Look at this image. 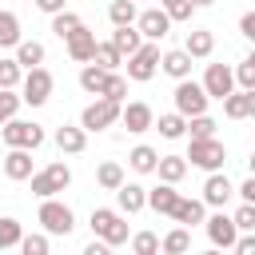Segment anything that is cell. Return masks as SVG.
<instances>
[{
	"instance_id": "6da1fadb",
	"label": "cell",
	"mask_w": 255,
	"mask_h": 255,
	"mask_svg": "<svg viewBox=\"0 0 255 255\" xmlns=\"http://www.w3.org/2000/svg\"><path fill=\"white\" fill-rule=\"evenodd\" d=\"M88 223H92V231H96L108 247L128 243V219H124V211H120V207H96Z\"/></svg>"
},
{
	"instance_id": "7a4b0ae2",
	"label": "cell",
	"mask_w": 255,
	"mask_h": 255,
	"mask_svg": "<svg viewBox=\"0 0 255 255\" xmlns=\"http://www.w3.org/2000/svg\"><path fill=\"white\" fill-rule=\"evenodd\" d=\"M155 72H159V40H143V44L128 56V80L147 84Z\"/></svg>"
},
{
	"instance_id": "3957f363",
	"label": "cell",
	"mask_w": 255,
	"mask_h": 255,
	"mask_svg": "<svg viewBox=\"0 0 255 255\" xmlns=\"http://www.w3.org/2000/svg\"><path fill=\"white\" fill-rule=\"evenodd\" d=\"M171 100H175V112H183V116L191 120V116H203V112H207V100H211V96H207L203 84H195V80L187 76V80H175Z\"/></svg>"
},
{
	"instance_id": "277c9868",
	"label": "cell",
	"mask_w": 255,
	"mask_h": 255,
	"mask_svg": "<svg viewBox=\"0 0 255 255\" xmlns=\"http://www.w3.org/2000/svg\"><path fill=\"white\" fill-rule=\"evenodd\" d=\"M120 116H124V104L100 96L96 104H88V108L80 112V128H88V131H104V128H112V124H120Z\"/></svg>"
},
{
	"instance_id": "5b68a950",
	"label": "cell",
	"mask_w": 255,
	"mask_h": 255,
	"mask_svg": "<svg viewBox=\"0 0 255 255\" xmlns=\"http://www.w3.org/2000/svg\"><path fill=\"white\" fill-rule=\"evenodd\" d=\"M187 159H191V167L219 171V167L227 163V147H223L215 135H203V139H191V147H187Z\"/></svg>"
},
{
	"instance_id": "8992f818",
	"label": "cell",
	"mask_w": 255,
	"mask_h": 255,
	"mask_svg": "<svg viewBox=\"0 0 255 255\" xmlns=\"http://www.w3.org/2000/svg\"><path fill=\"white\" fill-rule=\"evenodd\" d=\"M36 219L44 223V231H48V235H72V227H76L72 207H68V203H60L56 195H48V199L40 203V215H36Z\"/></svg>"
},
{
	"instance_id": "52a82bcc",
	"label": "cell",
	"mask_w": 255,
	"mask_h": 255,
	"mask_svg": "<svg viewBox=\"0 0 255 255\" xmlns=\"http://www.w3.org/2000/svg\"><path fill=\"white\" fill-rule=\"evenodd\" d=\"M0 139H4L8 147H32V151H36V147L44 143V128L32 124V120H16V116H12V120L0 128Z\"/></svg>"
},
{
	"instance_id": "ba28073f",
	"label": "cell",
	"mask_w": 255,
	"mask_h": 255,
	"mask_svg": "<svg viewBox=\"0 0 255 255\" xmlns=\"http://www.w3.org/2000/svg\"><path fill=\"white\" fill-rule=\"evenodd\" d=\"M20 96H24V104H32V108L48 104V96H52V72H48L44 64H40V68H28L24 80H20Z\"/></svg>"
},
{
	"instance_id": "9c48e42d",
	"label": "cell",
	"mask_w": 255,
	"mask_h": 255,
	"mask_svg": "<svg viewBox=\"0 0 255 255\" xmlns=\"http://www.w3.org/2000/svg\"><path fill=\"white\" fill-rule=\"evenodd\" d=\"M68 183H72V167H68V163H48L44 171H36V175H32V195L48 199V195L64 191Z\"/></svg>"
},
{
	"instance_id": "30bf717a",
	"label": "cell",
	"mask_w": 255,
	"mask_h": 255,
	"mask_svg": "<svg viewBox=\"0 0 255 255\" xmlns=\"http://www.w3.org/2000/svg\"><path fill=\"white\" fill-rule=\"evenodd\" d=\"M203 227H207L211 247L235 251V239H239V223H235V215H223V207H219L215 215H207V219H203Z\"/></svg>"
},
{
	"instance_id": "8fae6325",
	"label": "cell",
	"mask_w": 255,
	"mask_h": 255,
	"mask_svg": "<svg viewBox=\"0 0 255 255\" xmlns=\"http://www.w3.org/2000/svg\"><path fill=\"white\" fill-rule=\"evenodd\" d=\"M203 88H207L211 100L223 104V100L235 92V68H227V64H207V72H203Z\"/></svg>"
},
{
	"instance_id": "7c38bea8",
	"label": "cell",
	"mask_w": 255,
	"mask_h": 255,
	"mask_svg": "<svg viewBox=\"0 0 255 255\" xmlns=\"http://www.w3.org/2000/svg\"><path fill=\"white\" fill-rule=\"evenodd\" d=\"M135 28L143 32V40H163L171 32V16H167V8H143Z\"/></svg>"
},
{
	"instance_id": "4fadbf2b",
	"label": "cell",
	"mask_w": 255,
	"mask_h": 255,
	"mask_svg": "<svg viewBox=\"0 0 255 255\" xmlns=\"http://www.w3.org/2000/svg\"><path fill=\"white\" fill-rule=\"evenodd\" d=\"M64 44H68V56H72L76 64H92V60H96V32H92L88 24H80Z\"/></svg>"
},
{
	"instance_id": "5bb4252c",
	"label": "cell",
	"mask_w": 255,
	"mask_h": 255,
	"mask_svg": "<svg viewBox=\"0 0 255 255\" xmlns=\"http://www.w3.org/2000/svg\"><path fill=\"white\" fill-rule=\"evenodd\" d=\"M120 124L128 128V131H147V128H155V112H151V104H143V100H131V104H124V116H120Z\"/></svg>"
},
{
	"instance_id": "9a60e30c",
	"label": "cell",
	"mask_w": 255,
	"mask_h": 255,
	"mask_svg": "<svg viewBox=\"0 0 255 255\" xmlns=\"http://www.w3.org/2000/svg\"><path fill=\"white\" fill-rule=\"evenodd\" d=\"M235 195V187H231V179L223 175V171H207V183H203V203L207 207H227V199Z\"/></svg>"
},
{
	"instance_id": "2e32d148",
	"label": "cell",
	"mask_w": 255,
	"mask_h": 255,
	"mask_svg": "<svg viewBox=\"0 0 255 255\" xmlns=\"http://www.w3.org/2000/svg\"><path fill=\"white\" fill-rule=\"evenodd\" d=\"M223 116L227 120H255V88H239L223 100Z\"/></svg>"
},
{
	"instance_id": "e0dca14e",
	"label": "cell",
	"mask_w": 255,
	"mask_h": 255,
	"mask_svg": "<svg viewBox=\"0 0 255 255\" xmlns=\"http://www.w3.org/2000/svg\"><path fill=\"white\" fill-rule=\"evenodd\" d=\"M4 175L8 179H32L36 171H32V147H8V155H4Z\"/></svg>"
},
{
	"instance_id": "ac0fdd59",
	"label": "cell",
	"mask_w": 255,
	"mask_h": 255,
	"mask_svg": "<svg viewBox=\"0 0 255 255\" xmlns=\"http://www.w3.org/2000/svg\"><path fill=\"white\" fill-rule=\"evenodd\" d=\"M116 207L124 211V215H135V211H143L147 207V187H139V183H120L116 187Z\"/></svg>"
},
{
	"instance_id": "d6986e66",
	"label": "cell",
	"mask_w": 255,
	"mask_h": 255,
	"mask_svg": "<svg viewBox=\"0 0 255 255\" xmlns=\"http://www.w3.org/2000/svg\"><path fill=\"white\" fill-rule=\"evenodd\" d=\"M175 203H179V191H175V183H167V179H159V187L147 191V207H151L155 215H175Z\"/></svg>"
},
{
	"instance_id": "ffe728a7",
	"label": "cell",
	"mask_w": 255,
	"mask_h": 255,
	"mask_svg": "<svg viewBox=\"0 0 255 255\" xmlns=\"http://www.w3.org/2000/svg\"><path fill=\"white\" fill-rule=\"evenodd\" d=\"M159 68H163L171 80H187V76H191V52H187V48H171V52L159 56Z\"/></svg>"
},
{
	"instance_id": "44dd1931",
	"label": "cell",
	"mask_w": 255,
	"mask_h": 255,
	"mask_svg": "<svg viewBox=\"0 0 255 255\" xmlns=\"http://www.w3.org/2000/svg\"><path fill=\"white\" fill-rule=\"evenodd\" d=\"M175 223H183V227H195V223H203L207 219V203L203 199H187V195H179V203H175V215H171Z\"/></svg>"
},
{
	"instance_id": "7402d4cb",
	"label": "cell",
	"mask_w": 255,
	"mask_h": 255,
	"mask_svg": "<svg viewBox=\"0 0 255 255\" xmlns=\"http://www.w3.org/2000/svg\"><path fill=\"white\" fill-rule=\"evenodd\" d=\"M56 147L60 151H68V155H80L84 147H88V128H56Z\"/></svg>"
},
{
	"instance_id": "603a6c76",
	"label": "cell",
	"mask_w": 255,
	"mask_h": 255,
	"mask_svg": "<svg viewBox=\"0 0 255 255\" xmlns=\"http://www.w3.org/2000/svg\"><path fill=\"white\" fill-rule=\"evenodd\" d=\"M183 48L191 52V60H207V56L215 52V36H211L207 28H191L187 40H183Z\"/></svg>"
},
{
	"instance_id": "cb8c5ba5",
	"label": "cell",
	"mask_w": 255,
	"mask_h": 255,
	"mask_svg": "<svg viewBox=\"0 0 255 255\" xmlns=\"http://www.w3.org/2000/svg\"><path fill=\"white\" fill-rule=\"evenodd\" d=\"M128 163H131V171L151 175V171L159 167V151H155V147H147V143H139V147H131V151H128Z\"/></svg>"
},
{
	"instance_id": "d4e9b609",
	"label": "cell",
	"mask_w": 255,
	"mask_h": 255,
	"mask_svg": "<svg viewBox=\"0 0 255 255\" xmlns=\"http://www.w3.org/2000/svg\"><path fill=\"white\" fill-rule=\"evenodd\" d=\"M104 84H108V68H100L96 60L80 68V88H84V92H92V96H100V92H104Z\"/></svg>"
},
{
	"instance_id": "484cf974",
	"label": "cell",
	"mask_w": 255,
	"mask_h": 255,
	"mask_svg": "<svg viewBox=\"0 0 255 255\" xmlns=\"http://www.w3.org/2000/svg\"><path fill=\"white\" fill-rule=\"evenodd\" d=\"M155 175H159V179H167V183H179V179L187 175V155H159Z\"/></svg>"
},
{
	"instance_id": "4316f807",
	"label": "cell",
	"mask_w": 255,
	"mask_h": 255,
	"mask_svg": "<svg viewBox=\"0 0 255 255\" xmlns=\"http://www.w3.org/2000/svg\"><path fill=\"white\" fill-rule=\"evenodd\" d=\"M187 247H191V227H183V223L171 227V231L159 239V251H167V255H183Z\"/></svg>"
},
{
	"instance_id": "83f0119b",
	"label": "cell",
	"mask_w": 255,
	"mask_h": 255,
	"mask_svg": "<svg viewBox=\"0 0 255 255\" xmlns=\"http://www.w3.org/2000/svg\"><path fill=\"white\" fill-rule=\"evenodd\" d=\"M112 44H116L124 56H131V52L143 44V32H139V28H131V24H120V28L112 32Z\"/></svg>"
},
{
	"instance_id": "f1b7e54d",
	"label": "cell",
	"mask_w": 255,
	"mask_h": 255,
	"mask_svg": "<svg viewBox=\"0 0 255 255\" xmlns=\"http://www.w3.org/2000/svg\"><path fill=\"white\" fill-rule=\"evenodd\" d=\"M44 56H48V52H44L40 40H20V44H16V60L24 64V72H28V68H40Z\"/></svg>"
},
{
	"instance_id": "f546056e",
	"label": "cell",
	"mask_w": 255,
	"mask_h": 255,
	"mask_svg": "<svg viewBox=\"0 0 255 255\" xmlns=\"http://www.w3.org/2000/svg\"><path fill=\"white\" fill-rule=\"evenodd\" d=\"M155 128H159L163 139H183V135H187V116H183V112H167V116H159Z\"/></svg>"
},
{
	"instance_id": "4dcf8cb0",
	"label": "cell",
	"mask_w": 255,
	"mask_h": 255,
	"mask_svg": "<svg viewBox=\"0 0 255 255\" xmlns=\"http://www.w3.org/2000/svg\"><path fill=\"white\" fill-rule=\"evenodd\" d=\"M108 20L120 28V24H135L139 20V8H135V0H112L108 4Z\"/></svg>"
},
{
	"instance_id": "1f68e13d",
	"label": "cell",
	"mask_w": 255,
	"mask_h": 255,
	"mask_svg": "<svg viewBox=\"0 0 255 255\" xmlns=\"http://www.w3.org/2000/svg\"><path fill=\"white\" fill-rule=\"evenodd\" d=\"M96 183H100L104 191H116V187L124 183V167H120L116 159H108V163H100V167H96Z\"/></svg>"
},
{
	"instance_id": "d6a6232c",
	"label": "cell",
	"mask_w": 255,
	"mask_h": 255,
	"mask_svg": "<svg viewBox=\"0 0 255 255\" xmlns=\"http://www.w3.org/2000/svg\"><path fill=\"white\" fill-rule=\"evenodd\" d=\"M24 36H20V20L16 12H0V48H16Z\"/></svg>"
},
{
	"instance_id": "836d02e7",
	"label": "cell",
	"mask_w": 255,
	"mask_h": 255,
	"mask_svg": "<svg viewBox=\"0 0 255 255\" xmlns=\"http://www.w3.org/2000/svg\"><path fill=\"white\" fill-rule=\"evenodd\" d=\"M20 239H24V227H20V219H12V215H0V251H4V247H20Z\"/></svg>"
},
{
	"instance_id": "e575fe53",
	"label": "cell",
	"mask_w": 255,
	"mask_h": 255,
	"mask_svg": "<svg viewBox=\"0 0 255 255\" xmlns=\"http://www.w3.org/2000/svg\"><path fill=\"white\" fill-rule=\"evenodd\" d=\"M80 24H84V20H80V16H76V12H68V8H64V12H56V16H52V32H56V36H60V40H68V36H72V32H76V28H80Z\"/></svg>"
},
{
	"instance_id": "d590c367",
	"label": "cell",
	"mask_w": 255,
	"mask_h": 255,
	"mask_svg": "<svg viewBox=\"0 0 255 255\" xmlns=\"http://www.w3.org/2000/svg\"><path fill=\"white\" fill-rule=\"evenodd\" d=\"M96 64H100V68H108V72H116V68L124 64V52H120L112 40H108V44H96Z\"/></svg>"
},
{
	"instance_id": "8d00e7d4",
	"label": "cell",
	"mask_w": 255,
	"mask_h": 255,
	"mask_svg": "<svg viewBox=\"0 0 255 255\" xmlns=\"http://www.w3.org/2000/svg\"><path fill=\"white\" fill-rule=\"evenodd\" d=\"M20 104H24V96H16V88H0V128L20 112Z\"/></svg>"
},
{
	"instance_id": "74e56055",
	"label": "cell",
	"mask_w": 255,
	"mask_h": 255,
	"mask_svg": "<svg viewBox=\"0 0 255 255\" xmlns=\"http://www.w3.org/2000/svg\"><path fill=\"white\" fill-rule=\"evenodd\" d=\"M24 80V64L20 60H4L0 56V88H16Z\"/></svg>"
},
{
	"instance_id": "f35d334b",
	"label": "cell",
	"mask_w": 255,
	"mask_h": 255,
	"mask_svg": "<svg viewBox=\"0 0 255 255\" xmlns=\"http://www.w3.org/2000/svg\"><path fill=\"white\" fill-rule=\"evenodd\" d=\"M100 96H108V100H120V104H124V96H128V76L108 72V84H104V92H100Z\"/></svg>"
},
{
	"instance_id": "ab89813d",
	"label": "cell",
	"mask_w": 255,
	"mask_h": 255,
	"mask_svg": "<svg viewBox=\"0 0 255 255\" xmlns=\"http://www.w3.org/2000/svg\"><path fill=\"white\" fill-rule=\"evenodd\" d=\"M131 251H135V255H155V251H159V235H155V231L131 235Z\"/></svg>"
},
{
	"instance_id": "60d3db41",
	"label": "cell",
	"mask_w": 255,
	"mask_h": 255,
	"mask_svg": "<svg viewBox=\"0 0 255 255\" xmlns=\"http://www.w3.org/2000/svg\"><path fill=\"white\" fill-rule=\"evenodd\" d=\"M187 131H191V139H203V135H215V120L203 112V116H191L187 120Z\"/></svg>"
},
{
	"instance_id": "b9f144b4",
	"label": "cell",
	"mask_w": 255,
	"mask_h": 255,
	"mask_svg": "<svg viewBox=\"0 0 255 255\" xmlns=\"http://www.w3.org/2000/svg\"><path fill=\"white\" fill-rule=\"evenodd\" d=\"M20 251L24 255H48V235H24L20 239Z\"/></svg>"
},
{
	"instance_id": "7bdbcfd3",
	"label": "cell",
	"mask_w": 255,
	"mask_h": 255,
	"mask_svg": "<svg viewBox=\"0 0 255 255\" xmlns=\"http://www.w3.org/2000/svg\"><path fill=\"white\" fill-rule=\"evenodd\" d=\"M163 8H167V16H171V24H175V20H191L195 0H171V4H163Z\"/></svg>"
},
{
	"instance_id": "ee69618b",
	"label": "cell",
	"mask_w": 255,
	"mask_h": 255,
	"mask_svg": "<svg viewBox=\"0 0 255 255\" xmlns=\"http://www.w3.org/2000/svg\"><path fill=\"white\" fill-rule=\"evenodd\" d=\"M235 223H239V231H255V203H239V211H235Z\"/></svg>"
},
{
	"instance_id": "f6af8a7d",
	"label": "cell",
	"mask_w": 255,
	"mask_h": 255,
	"mask_svg": "<svg viewBox=\"0 0 255 255\" xmlns=\"http://www.w3.org/2000/svg\"><path fill=\"white\" fill-rule=\"evenodd\" d=\"M235 84H239V88H255V60H251V56L235 68Z\"/></svg>"
},
{
	"instance_id": "bcb514c9",
	"label": "cell",
	"mask_w": 255,
	"mask_h": 255,
	"mask_svg": "<svg viewBox=\"0 0 255 255\" xmlns=\"http://www.w3.org/2000/svg\"><path fill=\"white\" fill-rule=\"evenodd\" d=\"M239 32L255 44V12H243V16H239Z\"/></svg>"
},
{
	"instance_id": "7dc6e473",
	"label": "cell",
	"mask_w": 255,
	"mask_h": 255,
	"mask_svg": "<svg viewBox=\"0 0 255 255\" xmlns=\"http://www.w3.org/2000/svg\"><path fill=\"white\" fill-rule=\"evenodd\" d=\"M235 251L239 255H255V235H239L235 239Z\"/></svg>"
},
{
	"instance_id": "c3c4849f",
	"label": "cell",
	"mask_w": 255,
	"mask_h": 255,
	"mask_svg": "<svg viewBox=\"0 0 255 255\" xmlns=\"http://www.w3.org/2000/svg\"><path fill=\"white\" fill-rule=\"evenodd\" d=\"M40 12H48V16H56V12H64V0H32Z\"/></svg>"
},
{
	"instance_id": "681fc988",
	"label": "cell",
	"mask_w": 255,
	"mask_h": 255,
	"mask_svg": "<svg viewBox=\"0 0 255 255\" xmlns=\"http://www.w3.org/2000/svg\"><path fill=\"white\" fill-rule=\"evenodd\" d=\"M84 255H108V243H104V239L96 235V239H92V243L84 247Z\"/></svg>"
},
{
	"instance_id": "f907efd6",
	"label": "cell",
	"mask_w": 255,
	"mask_h": 255,
	"mask_svg": "<svg viewBox=\"0 0 255 255\" xmlns=\"http://www.w3.org/2000/svg\"><path fill=\"white\" fill-rule=\"evenodd\" d=\"M239 195H243L247 203H255V175H251V179H243V187H239Z\"/></svg>"
},
{
	"instance_id": "816d5d0a",
	"label": "cell",
	"mask_w": 255,
	"mask_h": 255,
	"mask_svg": "<svg viewBox=\"0 0 255 255\" xmlns=\"http://www.w3.org/2000/svg\"><path fill=\"white\" fill-rule=\"evenodd\" d=\"M211 4H215V0H195V8H211Z\"/></svg>"
},
{
	"instance_id": "f5cc1de1",
	"label": "cell",
	"mask_w": 255,
	"mask_h": 255,
	"mask_svg": "<svg viewBox=\"0 0 255 255\" xmlns=\"http://www.w3.org/2000/svg\"><path fill=\"white\" fill-rule=\"evenodd\" d=\"M247 163H251V175H255V151H251V159H247Z\"/></svg>"
},
{
	"instance_id": "db71d44e",
	"label": "cell",
	"mask_w": 255,
	"mask_h": 255,
	"mask_svg": "<svg viewBox=\"0 0 255 255\" xmlns=\"http://www.w3.org/2000/svg\"><path fill=\"white\" fill-rule=\"evenodd\" d=\"M159 4H171V0H159Z\"/></svg>"
}]
</instances>
